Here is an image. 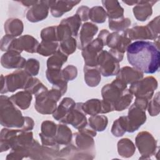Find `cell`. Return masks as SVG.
Listing matches in <instances>:
<instances>
[{
  "instance_id": "6da1fadb",
  "label": "cell",
  "mask_w": 160,
  "mask_h": 160,
  "mask_svg": "<svg viewBox=\"0 0 160 160\" xmlns=\"http://www.w3.org/2000/svg\"><path fill=\"white\" fill-rule=\"evenodd\" d=\"M156 42L136 41L131 43L126 50L128 62L142 73L158 72L160 65L159 39Z\"/></svg>"
},
{
  "instance_id": "7a4b0ae2",
  "label": "cell",
  "mask_w": 160,
  "mask_h": 160,
  "mask_svg": "<svg viewBox=\"0 0 160 160\" xmlns=\"http://www.w3.org/2000/svg\"><path fill=\"white\" fill-rule=\"evenodd\" d=\"M25 122L21 111L11 102L9 97L0 96V122L8 128L22 129Z\"/></svg>"
},
{
  "instance_id": "3957f363",
  "label": "cell",
  "mask_w": 160,
  "mask_h": 160,
  "mask_svg": "<svg viewBox=\"0 0 160 160\" xmlns=\"http://www.w3.org/2000/svg\"><path fill=\"white\" fill-rule=\"evenodd\" d=\"M64 95L59 88L52 86L51 90L44 91L35 96L34 108L42 114H52L57 108V102Z\"/></svg>"
},
{
  "instance_id": "277c9868",
  "label": "cell",
  "mask_w": 160,
  "mask_h": 160,
  "mask_svg": "<svg viewBox=\"0 0 160 160\" xmlns=\"http://www.w3.org/2000/svg\"><path fill=\"white\" fill-rule=\"evenodd\" d=\"M31 77L24 69H18L6 76L1 74V94L14 92L21 89H24Z\"/></svg>"
},
{
  "instance_id": "5b68a950",
  "label": "cell",
  "mask_w": 160,
  "mask_h": 160,
  "mask_svg": "<svg viewBox=\"0 0 160 160\" xmlns=\"http://www.w3.org/2000/svg\"><path fill=\"white\" fill-rule=\"evenodd\" d=\"M135 144L141 155L139 158L141 159H151L157 153V141L148 131L139 132L135 138Z\"/></svg>"
},
{
  "instance_id": "8992f818",
  "label": "cell",
  "mask_w": 160,
  "mask_h": 160,
  "mask_svg": "<svg viewBox=\"0 0 160 160\" xmlns=\"http://www.w3.org/2000/svg\"><path fill=\"white\" fill-rule=\"evenodd\" d=\"M158 82L152 76H148L131 84L129 90L136 98H143L150 100L158 88Z\"/></svg>"
},
{
  "instance_id": "52a82bcc",
  "label": "cell",
  "mask_w": 160,
  "mask_h": 160,
  "mask_svg": "<svg viewBox=\"0 0 160 160\" xmlns=\"http://www.w3.org/2000/svg\"><path fill=\"white\" fill-rule=\"evenodd\" d=\"M97 68L104 77L116 76L120 70L119 62L106 50H102L99 53Z\"/></svg>"
},
{
  "instance_id": "ba28073f",
  "label": "cell",
  "mask_w": 160,
  "mask_h": 160,
  "mask_svg": "<svg viewBox=\"0 0 160 160\" xmlns=\"http://www.w3.org/2000/svg\"><path fill=\"white\" fill-rule=\"evenodd\" d=\"M104 44L98 37L81 49V55L84 59V66L96 67L99 53L103 50Z\"/></svg>"
},
{
  "instance_id": "9c48e42d",
  "label": "cell",
  "mask_w": 160,
  "mask_h": 160,
  "mask_svg": "<svg viewBox=\"0 0 160 160\" xmlns=\"http://www.w3.org/2000/svg\"><path fill=\"white\" fill-rule=\"evenodd\" d=\"M39 45V41L33 36L29 34L22 35L14 39L8 51H14L21 54L25 51L29 53H36Z\"/></svg>"
},
{
  "instance_id": "30bf717a",
  "label": "cell",
  "mask_w": 160,
  "mask_h": 160,
  "mask_svg": "<svg viewBox=\"0 0 160 160\" xmlns=\"http://www.w3.org/2000/svg\"><path fill=\"white\" fill-rule=\"evenodd\" d=\"M127 84L121 80L116 78L111 83L104 85L101 89L102 99L111 102L113 105L119 99L124 91L127 89Z\"/></svg>"
},
{
  "instance_id": "8fae6325",
  "label": "cell",
  "mask_w": 160,
  "mask_h": 160,
  "mask_svg": "<svg viewBox=\"0 0 160 160\" xmlns=\"http://www.w3.org/2000/svg\"><path fill=\"white\" fill-rule=\"evenodd\" d=\"M146 111L140 108L135 104H132L129 110L128 116H126L128 132H134L146 121Z\"/></svg>"
},
{
  "instance_id": "7c38bea8",
  "label": "cell",
  "mask_w": 160,
  "mask_h": 160,
  "mask_svg": "<svg viewBox=\"0 0 160 160\" xmlns=\"http://www.w3.org/2000/svg\"><path fill=\"white\" fill-rule=\"evenodd\" d=\"M83 102H76L75 106L61 121V123L70 124L77 129H80L88 124L86 114L82 109Z\"/></svg>"
},
{
  "instance_id": "4fadbf2b",
  "label": "cell",
  "mask_w": 160,
  "mask_h": 160,
  "mask_svg": "<svg viewBox=\"0 0 160 160\" xmlns=\"http://www.w3.org/2000/svg\"><path fill=\"white\" fill-rule=\"evenodd\" d=\"M91 134L84 131H78V132L72 134L71 143L79 151L95 156V142Z\"/></svg>"
},
{
  "instance_id": "5bb4252c",
  "label": "cell",
  "mask_w": 160,
  "mask_h": 160,
  "mask_svg": "<svg viewBox=\"0 0 160 160\" xmlns=\"http://www.w3.org/2000/svg\"><path fill=\"white\" fill-rule=\"evenodd\" d=\"M131 41L124 31L121 33L113 32L108 35L106 41V46L124 54L128 46L131 44Z\"/></svg>"
},
{
  "instance_id": "9a60e30c",
  "label": "cell",
  "mask_w": 160,
  "mask_h": 160,
  "mask_svg": "<svg viewBox=\"0 0 160 160\" xmlns=\"http://www.w3.org/2000/svg\"><path fill=\"white\" fill-rule=\"evenodd\" d=\"M49 6L48 1H38L29 8L26 13V19L31 22H38L45 19L49 14Z\"/></svg>"
},
{
  "instance_id": "2e32d148",
  "label": "cell",
  "mask_w": 160,
  "mask_h": 160,
  "mask_svg": "<svg viewBox=\"0 0 160 160\" xmlns=\"http://www.w3.org/2000/svg\"><path fill=\"white\" fill-rule=\"evenodd\" d=\"M98 31V27L94 23L86 22L81 25V28L78 33V48L83 49L92 40L94 36Z\"/></svg>"
},
{
  "instance_id": "e0dca14e",
  "label": "cell",
  "mask_w": 160,
  "mask_h": 160,
  "mask_svg": "<svg viewBox=\"0 0 160 160\" xmlns=\"http://www.w3.org/2000/svg\"><path fill=\"white\" fill-rule=\"evenodd\" d=\"M95 156L82 152L72 144L69 143L59 151L57 159H93Z\"/></svg>"
},
{
  "instance_id": "ac0fdd59",
  "label": "cell",
  "mask_w": 160,
  "mask_h": 160,
  "mask_svg": "<svg viewBox=\"0 0 160 160\" xmlns=\"http://www.w3.org/2000/svg\"><path fill=\"white\" fill-rule=\"evenodd\" d=\"M26 59L21 56V54L14 51H8L4 53L1 58V64L6 69L24 68Z\"/></svg>"
},
{
  "instance_id": "d6986e66",
  "label": "cell",
  "mask_w": 160,
  "mask_h": 160,
  "mask_svg": "<svg viewBox=\"0 0 160 160\" xmlns=\"http://www.w3.org/2000/svg\"><path fill=\"white\" fill-rule=\"evenodd\" d=\"M81 1H49V6L51 15L54 18L61 17L64 13L70 11Z\"/></svg>"
},
{
  "instance_id": "ffe728a7",
  "label": "cell",
  "mask_w": 160,
  "mask_h": 160,
  "mask_svg": "<svg viewBox=\"0 0 160 160\" xmlns=\"http://www.w3.org/2000/svg\"><path fill=\"white\" fill-rule=\"evenodd\" d=\"M19 129L5 128L1 129L0 134V152L11 149L16 146V139L19 132Z\"/></svg>"
},
{
  "instance_id": "44dd1931",
  "label": "cell",
  "mask_w": 160,
  "mask_h": 160,
  "mask_svg": "<svg viewBox=\"0 0 160 160\" xmlns=\"http://www.w3.org/2000/svg\"><path fill=\"white\" fill-rule=\"evenodd\" d=\"M158 1H138L132 9L135 18L141 22L148 19L152 14V6Z\"/></svg>"
},
{
  "instance_id": "7402d4cb",
  "label": "cell",
  "mask_w": 160,
  "mask_h": 160,
  "mask_svg": "<svg viewBox=\"0 0 160 160\" xmlns=\"http://www.w3.org/2000/svg\"><path fill=\"white\" fill-rule=\"evenodd\" d=\"M144 73L134 68L124 66L120 69L116 75V78L121 80L125 84H131L143 78Z\"/></svg>"
},
{
  "instance_id": "603a6c76",
  "label": "cell",
  "mask_w": 160,
  "mask_h": 160,
  "mask_svg": "<svg viewBox=\"0 0 160 160\" xmlns=\"http://www.w3.org/2000/svg\"><path fill=\"white\" fill-rule=\"evenodd\" d=\"M124 32L131 41L154 40L152 35L147 26H135L130 29H127Z\"/></svg>"
},
{
  "instance_id": "cb8c5ba5",
  "label": "cell",
  "mask_w": 160,
  "mask_h": 160,
  "mask_svg": "<svg viewBox=\"0 0 160 160\" xmlns=\"http://www.w3.org/2000/svg\"><path fill=\"white\" fill-rule=\"evenodd\" d=\"M46 77L49 82L52 86L61 89L64 94L68 89V81H66L62 75L61 69H49L46 71Z\"/></svg>"
},
{
  "instance_id": "d4e9b609",
  "label": "cell",
  "mask_w": 160,
  "mask_h": 160,
  "mask_svg": "<svg viewBox=\"0 0 160 160\" xmlns=\"http://www.w3.org/2000/svg\"><path fill=\"white\" fill-rule=\"evenodd\" d=\"M106 9L109 19H117L124 18V8L119 1L114 0H104L101 1Z\"/></svg>"
},
{
  "instance_id": "484cf974",
  "label": "cell",
  "mask_w": 160,
  "mask_h": 160,
  "mask_svg": "<svg viewBox=\"0 0 160 160\" xmlns=\"http://www.w3.org/2000/svg\"><path fill=\"white\" fill-rule=\"evenodd\" d=\"M75 101L71 98H64L56 109L52 114L53 118L58 121H61L70 112L71 109L74 108L76 105Z\"/></svg>"
},
{
  "instance_id": "4316f807",
  "label": "cell",
  "mask_w": 160,
  "mask_h": 160,
  "mask_svg": "<svg viewBox=\"0 0 160 160\" xmlns=\"http://www.w3.org/2000/svg\"><path fill=\"white\" fill-rule=\"evenodd\" d=\"M11 102L21 109L25 110L29 108L32 99V94L28 91H21L9 97Z\"/></svg>"
},
{
  "instance_id": "83f0119b",
  "label": "cell",
  "mask_w": 160,
  "mask_h": 160,
  "mask_svg": "<svg viewBox=\"0 0 160 160\" xmlns=\"http://www.w3.org/2000/svg\"><path fill=\"white\" fill-rule=\"evenodd\" d=\"M4 29L6 34L16 38L22 33L24 24L20 19L11 18L6 21L4 24Z\"/></svg>"
},
{
  "instance_id": "f1b7e54d",
  "label": "cell",
  "mask_w": 160,
  "mask_h": 160,
  "mask_svg": "<svg viewBox=\"0 0 160 160\" xmlns=\"http://www.w3.org/2000/svg\"><path fill=\"white\" fill-rule=\"evenodd\" d=\"M84 78L86 84L91 88L96 87L101 82V74L96 67L84 66Z\"/></svg>"
},
{
  "instance_id": "f546056e",
  "label": "cell",
  "mask_w": 160,
  "mask_h": 160,
  "mask_svg": "<svg viewBox=\"0 0 160 160\" xmlns=\"http://www.w3.org/2000/svg\"><path fill=\"white\" fill-rule=\"evenodd\" d=\"M56 142L59 145H68L71 142L72 133L66 124L61 123L57 125V132L55 136Z\"/></svg>"
},
{
  "instance_id": "4dcf8cb0",
  "label": "cell",
  "mask_w": 160,
  "mask_h": 160,
  "mask_svg": "<svg viewBox=\"0 0 160 160\" xmlns=\"http://www.w3.org/2000/svg\"><path fill=\"white\" fill-rule=\"evenodd\" d=\"M118 152L124 158H129L133 156L136 151V146L129 138H122L117 144Z\"/></svg>"
},
{
  "instance_id": "1f68e13d",
  "label": "cell",
  "mask_w": 160,
  "mask_h": 160,
  "mask_svg": "<svg viewBox=\"0 0 160 160\" xmlns=\"http://www.w3.org/2000/svg\"><path fill=\"white\" fill-rule=\"evenodd\" d=\"M68 56L64 54L59 49L52 56H49L47 60V69H61L62 65L67 61Z\"/></svg>"
},
{
  "instance_id": "d6a6232c",
  "label": "cell",
  "mask_w": 160,
  "mask_h": 160,
  "mask_svg": "<svg viewBox=\"0 0 160 160\" xmlns=\"http://www.w3.org/2000/svg\"><path fill=\"white\" fill-rule=\"evenodd\" d=\"M89 126L92 128L95 131L102 132L104 131L108 124V119L104 115H94L91 116L88 119Z\"/></svg>"
},
{
  "instance_id": "836d02e7",
  "label": "cell",
  "mask_w": 160,
  "mask_h": 160,
  "mask_svg": "<svg viewBox=\"0 0 160 160\" xmlns=\"http://www.w3.org/2000/svg\"><path fill=\"white\" fill-rule=\"evenodd\" d=\"M128 124L126 116H120L116 119L112 125L111 132L112 134L117 138L122 136L127 132Z\"/></svg>"
},
{
  "instance_id": "e575fe53",
  "label": "cell",
  "mask_w": 160,
  "mask_h": 160,
  "mask_svg": "<svg viewBox=\"0 0 160 160\" xmlns=\"http://www.w3.org/2000/svg\"><path fill=\"white\" fill-rule=\"evenodd\" d=\"M134 96L129 91V89H126L119 99L114 104V111H122L127 109L132 102Z\"/></svg>"
},
{
  "instance_id": "d590c367",
  "label": "cell",
  "mask_w": 160,
  "mask_h": 160,
  "mask_svg": "<svg viewBox=\"0 0 160 160\" xmlns=\"http://www.w3.org/2000/svg\"><path fill=\"white\" fill-rule=\"evenodd\" d=\"M82 109L86 114L94 116L101 114V100L99 99H91L83 102Z\"/></svg>"
},
{
  "instance_id": "8d00e7d4",
  "label": "cell",
  "mask_w": 160,
  "mask_h": 160,
  "mask_svg": "<svg viewBox=\"0 0 160 160\" xmlns=\"http://www.w3.org/2000/svg\"><path fill=\"white\" fill-rule=\"evenodd\" d=\"M58 42H49L41 41L39 43L37 52L44 57L51 56L59 49Z\"/></svg>"
},
{
  "instance_id": "74e56055",
  "label": "cell",
  "mask_w": 160,
  "mask_h": 160,
  "mask_svg": "<svg viewBox=\"0 0 160 160\" xmlns=\"http://www.w3.org/2000/svg\"><path fill=\"white\" fill-rule=\"evenodd\" d=\"M107 18L106 10L102 6H96L89 9V19L94 23H103L106 21Z\"/></svg>"
},
{
  "instance_id": "f35d334b",
  "label": "cell",
  "mask_w": 160,
  "mask_h": 160,
  "mask_svg": "<svg viewBox=\"0 0 160 160\" xmlns=\"http://www.w3.org/2000/svg\"><path fill=\"white\" fill-rule=\"evenodd\" d=\"M109 28L114 32H123L130 26L131 21L128 18H122L117 19H109Z\"/></svg>"
},
{
  "instance_id": "ab89813d",
  "label": "cell",
  "mask_w": 160,
  "mask_h": 160,
  "mask_svg": "<svg viewBox=\"0 0 160 160\" xmlns=\"http://www.w3.org/2000/svg\"><path fill=\"white\" fill-rule=\"evenodd\" d=\"M24 90L28 91L32 94L36 96L44 91L48 90V89L39 80V79L32 76L29 80Z\"/></svg>"
},
{
  "instance_id": "60d3db41",
  "label": "cell",
  "mask_w": 160,
  "mask_h": 160,
  "mask_svg": "<svg viewBox=\"0 0 160 160\" xmlns=\"http://www.w3.org/2000/svg\"><path fill=\"white\" fill-rule=\"evenodd\" d=\"M57 125L52 121H44L41 123V132L39 134L46 138H55L57 132Z\"/></svg>"
},
{
  "instance_id": "b9f144b4",
  "label": "cell",
  "mask_w": 160,
  "mask_h": 160,
  "mask_svg": "<svg viewBox=\"0 0 160 160\" xmlns=\"http://www.w3.org/2000/svg\"><path fill=\"white\" fill-rule=\"evenodd\" d=\"M78 48L77 39L74 37H71L60 42L59 49L67 56L74 53Z\"/></svg>"
},
{
  "instance_id": "7bdbcfd3",
  "label": "cell",
  "mask_w": 160,
  "mask_h": 160,
  "mask_svg": "<svg viewBox=\"0 0 160 160\" xmlns=\"http://www.w3.org/2000/svg\"><path fill=\"white\" fill-rule=\"evenodd\" d=\"M61 22L65 23L69 27L73 37L78 36L79 28L81 26V20L78 15L76 14L72 16L63 19Z\"/></svg>"
},
{
  "instance_id": "ee69618b",
  "label": "cell",
  "mask_w": 160,
  "mask_h": 160,
  "mask_svg": "<svg viewBox=\"0 0 160 160\" xmlns=\"http://www.w3.org/2000/svg\"><path fill=\"white\" fill-rule=\"evenodd\" d=\"M42 41L58 42L57 37V26H51L43 28L40 34Z\"/></svg>"
},
{
  "instance_id": "f6af8a7d",
  "label": "cell",
  "mask_w": 160,
  "mask_h": 160,
  "mask_svg": "<svg viewBox=\"0 0 160 160\" xmlns=\"http://www.w3.org/2000/svg\"><path fill=\"white\" fill-rule=\"evenodd\" d=\"M40 68L39 61L34 58H29L26 60L24 70L30 76H36L38 74Z\"/></svg>"
},
{
  "instance_id": "bcb514c9",
  "label": "cell",
  "mask_w": 160,
  "mask_h": 160,
  "mask_svg": "<svg viewBox=\"0 0 160 160\" xmlns=\"http://www.w3.org/2000/svg\"><path fill=\"white\" fill-rule=\"evenodd\" d=\"M147 109L151 116H156L160 112L159 92H157L148 102Z\"/></svg>"
},
{
  "instance_id": "7dc6e473",
  "label": "cell",
  "mask_w": 160,
  "mask_h": 160,
  "mask_svg": "<svg viewBox=\"0 0 160 160\" xmlns=\"http://www.w3.org/2000/svg\"><path fill=\"white\" fill-rule=\"evenodd\" d=\"M58 41L61 42L71 37H73L69 27L62 22L57 26Z\"/></svg>"
},
{
  "instance_id": "c3c4849f",
  "label": "cell",
  "mask_w": 160,
  "mask_h": 160,
  "mask_svg": "<svg viewBox=\"0 0 160 160\" xmlns=\"http://www.w3.org/2000/svg\"><path fill=\"white\" fill-rule=\"evenodd\" d=\"M63 78L68 82L72 81L76 78L78 76V69L75 66L68 65L62 70H61Z\"/></svg>"
},
{
  "instance_id": "681fc988",
  "label": "cell",
  "mask_w": 160,
  "mask_h": 160,
  "mask_svg": "<svg viewBox=\"0 0 160 160\" xmlns=\"http://www.w3.org/2000/svg\"><path fill=\"white\" fill-rule=\"evenodd\" d=\"M152 35L154 41L159 39V16H156L151 20L147 25Z\"/></svg>"
},
{
  "instance_id": "f907efd6",
  "label": "cell",
  "mask_w": 160,
  "mask_h": 160,
  "mask_svg": "<svg viewBox=\"0 0 160 160\" xmlns=\"http://www.w3.org/2000/svg\"><path fill=\"white\" fill-rule=\"evenodd\" d=\"M15 38H16L15 37L10 35H8V34L4 35L1 39V43H0L1 50L2 51H4L5 52H8L9 50L10 47L12 44V42Z\"/></svg>"
},
{
  "instance_id": "816d5d0a",
  "label": "cell",
  "mask_w": 160,
  "mask_h": 160,
  "mask_svg": "<svg viewBox=\"0 0 160 160\" xmlns=\"http://www.w3.org/2000/svg\"><path fill=\"white\" fill-rule=\"evenodd\" d=\"M90 8L86 6H79L77 11L76 14L80 18L81 21H87L89 19V11Z\"/></svg>"
},
{
  "instance_id": "f5cc1de1",
  "label": "cell",
  "mask_w": 160,
  "mask_h": 160,
  "mask_svg": "<svg viewBox=\"0 0 160 160\" xmlns=\"http://www.w3.org/2000/svg\"><path fill=\"white\" fill-rule=\"evenodd\" d=\"M101 114H106L114 111L113 104L108 101L104 99L101 100Z\"/></svg>"
},
{
  "instance_id": "db71d44e",
  "label": "cell",
  "mask_w": 160,
  "mask_h": 160,
  "mask_svg": "<svg viewBox=\"0 0 160 160\" xmlns=\"http://www.w3.org/2000/svg\"><path fill=\"white\" fill-rule=\"evenodd\" d=\"M34 120L29 116H25L24 124L21 129L25 131H30L32 130V129L34 128Z\"/></svg>"
},
{
  "instance_id": "11a10c76",
  "label": "cell",
  "mask_w": 160,
  "mask_h": 160,
  "mask_svg": "<svg viewBox=\"0 0 160 160\" xmlns=\"http://www.w3.org/2000/svg\"><path fill=\"white\" fill-rule=\"evenodd\" d=\"M148 102L149 100H148L147 99L143 98H136L134 104H135L136 106L142 109L143 110L146 111L147 109Z\"/></svg>"
},
{
  "instance_id": "9f6ffc18",
  "label": "cell",
  "mask_w": 160,
  "mask_h": 160,
  "mask_svg": "<svg viewBox=\"0 0 160 160\" xmlns=\"http://www.w3.org/2000/svg\"><path fill=\"white\" fill-rule=\"evenodd\" d=\"M109 32L107 30V29H102L98 36V38L101 39L104 44V46H106V39H107V38L108 36V35L109 34Z\"/></svg>"
},
{
  "instance_id": "6f0895ef",
  "label": "cell",
  "mask_w": 160,
  "mask_h": 160,
  "mask_svg": "<svg viewBox=\"0 0 160 160\" xmlns=\"http://www.w3.org/2000/svg\"><path fill=\"white\" fill-rule=\"evenodd\" d=\"M38 1H21L19 2H21L24 6L31 8L33 5L36 4L38 2Z\"/></svg>"
},
{
  "instance_id": "680465c9",
  "label": "cell",
  "mask_w": 160,
  "mask_h": 160,
  "mask_svg": "<svg viewBox=\"0 0 160 160\" xmlns=\"http://www.w3.org/2000/svg\"><path fill=\"white\" fill-rule=\"evenodd\" d=\"M122 2L128 6H132L136 5L138 2V1H122Z\"/></svg>"
}]
</instances>
